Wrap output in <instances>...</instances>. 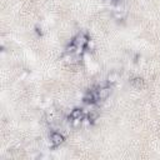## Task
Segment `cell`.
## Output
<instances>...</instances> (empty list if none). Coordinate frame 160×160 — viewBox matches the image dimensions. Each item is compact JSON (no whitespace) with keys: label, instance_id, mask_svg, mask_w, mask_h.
Masks as SVG:
<instances>
[{"label":"cell","instance_id":"277c9868","mask_svg":"<svg viewBox=\"0 0 160 160\" xmlns=\"http://www.w3.org/2000/svg\"><path fill=\"white\" fill-rule=\"evenodd\" d=\"M83 116H84V110H82V109H75L70 114L71 122L73 120H83Z\"/></svg>","mask_w":160,"mask_h":160},{"label":"cell","instance_id":"3957f363","mask_svg":"<svg viewBox=\"0 0 160 160\" xmlns=\"http://www.w3.org/2000/svg\"><path fill=\"white\" fill-rule=\"evenodd\" d=\"M63 135L60 134V133H53L51 134V136H50V143L53 144V145H60L61 143H63Z\"/></svg>","mask_w":160,"mask_h":160},{"label":"cell","instance_id":"8992f818","mask_svg":"<svg viewBox=\"0 0 160 160\" xmlns=\"http://www.w3.org/2000/svg\"><path fill=\"white\" fill-rule=\"evenodd\" d=\"M116 80H118V74H115V73L109 74V76H108V82L109 83H115Z\"/></svg>","mask_w":160,"mask_h":160},{"label":"cell","instance_id":"7a4b0ae2","mask_svg":"<svg viewBox=\"0 0 160 160\" xmlns=\"http://www.w3.org/2000/svg\"><path fill=\"white\" fill-rule=\"evenodd\" d=\"M74 44H75L78 48H84V46L88 44V38H86V35L79 34V35L75 38V40H74Z\"/></svg>","mask_w":160,"mask_h":160},{"label":"cell","instance_id":"5b68a950","mask_svg":"<svg viewBox=\"0 0 160 160\" xmlns=\"http://www.w3.org/2000/svg\"><path fill=\"white\" fill-rule=\"evenodd\" d=\"M114 15H115V18L116 19H123L124 16H125V10L122 8V6H116L115 8V11H114Z\"/></svg>","mask_w":160,"mask_h":160},{"label":"cell","instance_id":"6da1fadb","mask_svg":"<svg viewBox=\"0 0 160 160\" xmlns=\"http://www.w3.org/2000/svg\"><path fill=\"white\" fill-rule=\"evenodd\" d=\"M95 91V95H96V99L98 100H104L109 96L110 94V89L109 88H99L98 90H94Z\"/></svg>","mask_w":160,"mask_h":160}]
</instances>
